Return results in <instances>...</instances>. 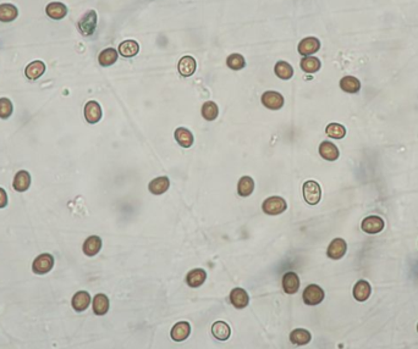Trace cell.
<instances>
[{
	"instance_id": "obj_38",
	"label": "cell",
	"mask_w": 418,
	"mask_h": 349,
	"mask_svg": "<svg viewBox=\"0 0 418 349\" xmlns=\"http://www.w3.org/2000/svg\"><path fill=\"white\" fill-rule=\"evenodd\" d=\"M14 107L10 99L0 98V119H9L13 114Z\"/></svg>"
},
{
	"instance_id": "obj_5",
	"label": "cell",
	"mask_w": 418,
	"mask_h": 349,
	"mask_svg": "<svg viewBox=\"0 0 418 349\" xmlns=\"http://www.w3.org/2000/svg\"><path fill=\"white\" fill-rule=\"evenodd\" d=\"M54 266V258L52 254H48V253H43V254L38 255L37 258L35 259L32 264V271L36 273V275H46L53 269Z\"/></svg>"
},
{
	"instance_id": "obj_18",
	"label": "cell",
	"mask_w": 418,
	"mask_h": 349,
	"mask_svg": "<svg viewBox=\"0 0 418 349\" xmlns=\"http://www.w3.org/2000/svg\"><path fill=\"white\" fill-rule=\"evenodd\" d=\"M29 186H31V174L27 172V171L21 170L15 174L13 182V187L15 191L22 193V192H26L29 188Z\"/></svg>"
},
{
	"instance_id": "obj_39",
	"label": "cell",
	"mask_w": 418,
	"mask_h": 349,
	"mask_svg": "<svg viewBox=\"0 0 418 349\" xmlns=\"http://www.w3.org/2000/svg\"><path fill=\"white\" fill-rule=\"evenodd\" d=\"M8 203H9L8 193L5 192L4 188H0V209H3V207L7 206Z\"/></svg>"
},
{
	"instance_id": "obj_33",
	"label": "cell",
	"mask_w": 418,
	"mask_h": 349,
	"mask_svg": "<svg viewBox=\"0 0 418 349\" xmlns=\"http://www.w3.org/2000/svg\"><path fill=\"white\" fill-rule=\"evenodd\" d=\"M301 68L306 72V74H315L319 71L320 68V60L315 56H305L300 62Z\"/></svg>"
},
{
	"instance_id": "obj_34",
	"label": "cell",
	"mask_w": 418,
	"mask_h": 349,
	"mask_svg": "<svg viewBox=\"0 0 418 349\" xmlns=\"http://www.w3.org/2000/svg\"><path fill=\"white\" fill-rule=\"evenodd\" d=\"M201 114H202L203 119H206L207 121H214L216 117L219 116V107L214 101H206L202 105Z\"/></svg>"
},
{
	"instance_id": "obj_9",
	"label": "cell",
	"mask_w": 418,
	"mask_h": 349,
	"mask_svg": "<svg viewBox=\"0 0 418 349\" xmlns=\"http://www.w3.org/2000/svg\"><path fill=\"white\" fill-rule=\"evenodd\" d=\"M347 245L342 238H335L332 240L329 247H328L327 255L333 260H339L346 254Z\"/></svg>"
},
{
	"instance_id": "obj_29",
	"label": "cell",
	"mask_w": 418,
	"mask_h": 349,
	"mask_svg": "<svg viewBox=\"0 0 418 349\" xmlns=\"http://www.w3.org/2000/svg\"><path fill=\"white\" fill-rule=\"evenodd\" d=\"M254 191V181L252 177L242 176L237 183V193L240 197H249Z\"/></svg>"
},
{
	"instance_id": "obj_30",
	"label": "cell",
	"mask_w": 418,
	"mask_h": 349,
	"mask_svg": "<svg viewBox=\"0 0 418 349\" xmlns=\"http://www.w3.org/2000/svg\"><path fill=\"white\" fill-rule=\"evenodd\" d=\"M311 332L305 329H296L290 333V341L295 345H306L311 342Z\"/></svg>"
},
{
	"instance_id": "obj_23",
	"label": "cell",
	"mask_w": 418,
	"mask_h": 349,
	"mask_svg": "<svg viewBox=\"0 0 418 349\" xmlns=\"http://www.w3.org/2000/svg\"><path fill=\"white\" fill-rule=\"evenodd\" d=\"M44 72H46V64H44L43 61H41V60H36V61H32L31 64L27 65L25 75L28 80L36 81L38 80Z\"/></svg>"
},
{
	"instance_id": "obj_6",
	"label": "cell",
	"mask_w": 418,
	"mask_h": 349,
	"mask_svg": "<svg viewBox=\"0 0 418 349\" xmlns=\"http://www.w3.org/2000/svg\"><path fill=\"white\" fill-rule=\"evenodd\" d=\"M361 228L363 232L368 234H377L380 233L384 228V220L380 216L371 215L363 219L362 224H361Z\"/></svg>"
},
{
	"instance_id": "obj_26",
	"label": "cell",
	"mask_w": 418,
	"mask_h": 349,
	"mask_svg": "<svg viewBox=\"0 0 418 349\" xmlns=\"http://www.w3.org/2000/svg\"><path fill=\"white\" fill-rule=\"evenodd\" d=\"M212 335L219 341H227L230 338L231 329L225 321H216L212 326Z\"/></svg>"
},
{
	"instance_id": "obj_4",
	"label": "cell",
	"mask_w": 418,
	"mask_h": 349,
	"mask_svg": "<svg viewBox=\"0 0 418 349\" xmlns=\"http://www.w3.org/2000/svg\"><path fill=\"white\" fill-rule=\"evenodd\" d=\"M326 293H324L323 288L319 287L318 285H309L303 291L302 298L303 302L307 305H318L324 300Z\"/></svg>"
},
{
	"instance_id": "obj_14",
	"label": "cell",
	"mask_w": 418,
	"mask_h": 349,
	"mask_svg": "<svg viewBox=\"0 0 418 349\" xmlns=\"http://www.w3.org/2000/svg\"><path fill=\"white\" fill-rule=\"evenodd\" d=\"M189 333H191V325L187 321H180V323L174 325L170 336L175 342H182L188 338Z\"/></svg>"
},
{
	"instance_id": "obj_31",
	"label": "cell",
	"mask_w": 418,
	"mask_h": 349,
	"mask_svg": "<svg viewBox=\"0 0 418 349\" xmlns=\"http://www.w3.org/2000/svg\"><path fill=\"white\" fill-rule=\"evenodd\" d=\"M19 16V10L13 4H0V22H13Z\"/></svg>"
},
{
	"instance_id": "obj_8",
	"label": "cell",
	"mask_w": 418,
	"mask_h": 349,
	"mask_svg": "<svg viewBox=\"0 0 418 349\" xmlns=\"http://www.w3.org/2000/svg\"><path fill=\"white\" fill-rule=\"evenodd\" d=\"M319 49H320V42H319V39L315 37L303 38L302 41L300 42L299 48H297V50H299V53L302 56L313 55V54L317 53Z\"/></svg>"
},
{
	"instance_id": "obj_16",
	"label": "cell",
	"mask_w": 418,
	"mask_h": 349,
	"mask_svg": "<svg viewBox=\"0 0 418 349\" xmlns=\"http://www.w3.org/2000/svg\"><path fill=\"white\" fill-rule=\"evenodd\" d=\"M109 306H110L109 298L105 296V294L98 293V294H95L94 298H93V302H92L93 312H94L95 315H98V317H103V315L107 314V312L109 311Z\"/></svg>"
},
{
	"instance_id": "obj_22",
	"label": "cell",
	"mask_w": 418,
	"mask_h": 349,
	"mask_svg": "<svg viewBox=\"0 0 418 349\" xmlns=\"http://www.w3.org/2000/svg\"><path fill=\"white\" fill-rule=\"evenodd\" d=\"M102 249V239L98 236H91L85 240L82 251L87 257H94Z\"/></svg>"
},
{
	"instance_id": "obj_27",
	"label": "cell",
	"mask_w": 418,
	"mask_h": 349,
	"mask_svg": "<svg viewBox=\"0 0 418 349\" xmlns=\"http://www.w3.org/2000/svg\"><path fill=\"white\" fill-rule=\"evenodd\" d=\"M138 52H140V44L136 41H132V39L124 41L119 46V54L124 58H134V56L137 55Z\"/></svg>"
},
{
	"instance_id": "obj_17",
	"label": "cell",
	"mask_w": 418,
	"mask_h": 349,
	"mask_svg": "<svg viewBox=\"0 0 418 349\" xmlns=\"http://www.w3.org/2000/svg\"><path fill=\"white\" fill-rule=\"evenodd\" d=\"M197 62L192 56H183L180 59L179 64H177V70H179L180 75L183 77H189L196 72Z\"/></svg>"
},
{
	"instance_id": "obj_40",
	"label": "cell",
	"mask_w": 418,
	"mask_h": 349,
	"mask_svg": "<svg viewBox=\"0 0 418 349\" xmlns=\"http://www.w3.org/2000/svg\"><path fill=\"white\" fill-rule=\"evenodd\" d=\"M417 331H418V325H417Z\"/></svg>"
},
{
	"instance_id": "obj_13",
	"label": "cell",
	"mask_w": 418,
	"mask_h": 349,
	"mask_svg": "<svg viewBox=\"0 0 418 349\" xmlns=\"http://www.w3.org/2000/svg\"><path fill=\"white\" fill-rule=\"evenodd\" d=\"M91 300H92L91 296H89L88 292L80 291V292H77V293H75L74 297H72L71 305L75 311L82 312L88 308L89 304H91Z\"/></svg>"
},
{
	"instance_id": "obj_28",
	"label": "cell",
	"mask_w": 418,
	"mask_h": 349,
	"mask_svg": "<svg viewBox=\"0 0 418 349\" xmlns=\"http://www.w3.org/2000/svg\"><path fill=\"white\" fill-rule=\"evenodd\" d=\"M340 88H341L344 92L355 94V93L360 92L361 82L359 78H356L353 76H345L340 80Z\"/></svg>"
},
{
	"instance_id": "obj_1",
	"label": "cell",
	"mask_w": 418,
	"mask_h": 349,
	"mask_svg": "<svg viewBox=\"0 0 418 349\" xmlns=\"http://www.w3.org/2000/svg\"><path fill=\"white\" fill-rule=\"evenodd\" d=\"M287 209V204L284 198L278 197V195H273V197L267 198L262 204V210L267 215H280Z\"/></svg>"
},
{
	"instance_id": "obj_2",
	"label": "cell",
	"mask_w": 418,
	"mask_h": 349,
	"mask_svg": "<svg viewBox=\"0 0 418 349\" xmlns=\"http://www.w3.org/2000/svg\"><path fill=\"white\" fill-rule=\"evenodd\" d=\"M302 193L306 203L309 204V205H317L321 198V188L319 183L315 181L305 182L302 187Z\"/></svg>"
},
{
	"instance_id": "obj_15",
	"label": "cell",
	"mask_w": 418,
	"mask_h": 349,
	"mask_svg": "<svg viewBox=\"0 0 418 349\" xmlns=\"http://www.w3.org/2000/svg\"><path fill=\"white\" fill-rule=\"evenodd\" d=\"M372 293V287L369 285L368 281L366 280H360L359 282H356V285L353 286V298L357 300V302H366L369 297H371Z\"/></svg>"
},
{
	"instance_id": "obj_24",
	"label": "cell",
	"mask_w": 418,
	"mask_h": 349,
	"mask_svg": "<svg viewBox=\"0 0 418 349\" xmlns=\"http://www.w3.org/2000/svg\"><path fill=\"white\" fill-rule=\"evenodd\" d=\"M207 278V272L203 269L191 270L186 276V284L191 288H198L204 284Z\"/></svg>"
},
{
	"instance_id": "obj_25",
	"label": "cell",
	"mask_w": 418,
	"mask_h": 349,
	"mask_svg": "<svg viewBox=\"0 0 418 349\" xmlns=\"http://www.w3.org/2000/svg\"><path fill=\"white\" fill-rule=\"evenodd\" d=\"M174 136H175L176 142L179 143L182 148H189V147H192V144H194V134H192V132L187 128H176Z\"/></svg>"
},
{
	"instance_id": "obj_35",
	"label": "cell",
	"mask_w": 418,
	"mask_h": 349,
	"mask_svg": "<svg viewBox=\"0 0 418 349\" xmlns=\"http://www.w3.org/2000/svg\"><path fill=\"white\" fill-rule=\"evenodd\" d=\"M275 75L280 80H290L294 76V68L288 62L286 61H279L275 64L274 67Z\"/></svg>"
},
{
	"instance_id": "obj_36",
	"label": "cell",
	"mask_w": 418,
	"mask_h": 349,
	"mask_svg": "<svg viewBox=\"0 0 418 349\" xmlns=\"http://www.w3.org/2000/svg\"><path fill=\"white\" fill-rule=\"evenodd\" d=\"M326 133L327 136L334 138V139H342V138L346 136V128L342 125H340V123L333 122L327 126Z\"/></svg>"
},
{
	"instance_id": "obj_21",
	"label": "cell",
	"mask_w": 418,
	"mask_h": 349,
	"mask_svg": "<svg viewBox=\"0 0 418 349\" xmlns=\"http://www.w3.org/2000/svg\"><path fill=\"white\" fill-rule=\"evenodd\" d=\"M46 13L50 19L53 20H61L64 19L68 14V8H66L65 4L59 2H53L49 3L46 8Z\"/></svg>"
},
{
	"instance_id": "obj_32",
	"label": "cell",
	"mask_w": 418,
	"mask_h": 349,
	"mask_svg": "<svg viewBox=\"0 0 418 349\" xmlns=\"http://www.w3.org/2000/svg\"><path fill=\"white\" fill-rule=\"evenodd\" d=\"M118 58H119V53L116 52L114 48H107V49L102 50L101 54H99L98 62L102 66H104V67H108V66L115 64Z\"/></svg>"
},
{
	"instance_id": "obj_20",
	"label": "cell",
	"mask_w": 418,
	"mask_h": 349,
	"mask_svg": "<svg viewBox=\"0 0 418 349\" xmlns=\"http://www.w3.org/2000/svg\"><path fill=\"white\" fill-rule=\"evenodd\" d=\"M319 155L328 161H335L339 158L340 152L335 144L329 141H324L319 146Z\"/></svg>"
},
{
	"instance_id": "obj_11",
	"label": "cell",
	"mask_w": 418,
	"mask_h": 349,
	"mask_svg": "<svg viewBox=\"0 0 418 349\" xmlns=\"http://www.w3.org/2000/svg\"><path fill=\"white\" fill-rule=\"evenodd\" d=\"M102 116H103V111H102L101 105L97 101L91 100L85 105V119L88 123H97L101 121Z\"/></svg>"
},
{
	"instance_id": "obj_37",
	"label": "cell",
	"mask_w": 418,
	"mask_h": 349,
	"mask_svg": "<svg viewBox=\"0 0 418 349\" xmlns=\"http://www.w3.org/2000/svg\"><path fill=\"white\" fill-rule=\"evenodd\" d=\"M227 65H228V67L231 68V70L239 71V70H242V68L246 66V60L241 54H231V55L228 56Z\"/></svg>"
},
{
	"instance_id": "obj_19",
	"label": "cell",
	"mask_w": 418,
	"mask_h": 349,
	"mask_svg": "<svg viewBox=\"0 0 418 349\" xmlns=\"http://www.w3.org/2000/svg\"><path fill=\"white\" fill-rule=\"evenodd\" d=\"M170 187V180L167 176H160L152 180L148 185V189L152 194L160 195L164 194Z\"/></svg>"
},
{
	"instance_id": "obj_7",
	"label": "cell",
	"mask_w": 418,
	"mask_h": 349,
	"mask_svg": "<svg viewBox=\"0 0 418 349\" xmlns=\"http://www.w3.org/2000/svg\"><path fill=\"white\" fill-rule=\"evenodd\" d=\"M262 104L269 110H279L284 107V97L280 94V93L274 92V91H268L266 93H263L261 98Z\"/></svg>"
},
{
	"instance_id": "obj_3",
	"label": "cell",
	"mask_w": 418,
	"mask_h": 349,
	"mask_svg": "<svg viewBox=\"0 0 418 349\" xmlns=\"http://www.w3.org/2000/svg\"><path fill=\"white\" fill-rule=\"evenodd\" d=\"M97 28V13L94 10H89L81 17L79 21V29L85 37H89L94 33Z\"/></svg>"
},
{
	"instance_id": "obj_12",
	"label": "cell",
	"mask_w": 418,
	"mask_h": 349,
	"mask_svg": "<svg viewBox=\"0 0 418 349\" xmlns=\"http://www.w3.org/2000/svg\"><path fill=\"white\" fill-rule=\"evenodd\" d=\"M230 303L235 306L236 309H243L248 305L249 303V296L243 288H234L233 291L230 292Z\"/></svg>"
},
{
	"instance_id": "obj_10",
	"label": "cell",
	"mask_w": 418,
	"mask_h": 349,
	"mask_svg": "<svg viewBox=\"0 0 418 349\" xmlns=\"http://www.w3.org/2000/svg\"><path fill=\"white\" fill-rule=\"evenodd\" d=\"M282 290L287 294H295L300 288V277L296 272L288 271L282 276Z\"/></svg>"
}]
</instances>
